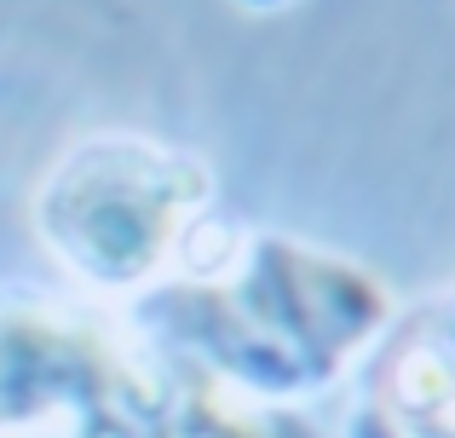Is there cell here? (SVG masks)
I'll use <instances>...</instances> for the list:
<instances>
[{"mask_svg":"<svg viewBox=\"0 0 455 438\" xmlns=\"http://www.w3.org/2000/svg\"><path fill=\"white\" fill-rule=\"evenodd\" d=\"M392 289L369 266L300 236L259 231L225 277H162L139 294V329L185 370L254 398H317L392 329Z\"/></svg>","mask_w":455,"mask_h":438,"instance_id":"6da1fadb","label":"cell"},{"mask_svg":"<svg viewBox=\"0 0 455 438\" xmlns=\"http://www.w3.org/2000/svg\"><path fill=\"white\" fill-rule=\"evenodd\" d=\"M213 203V168L150 133L76 139L35 191L46 254L99 294H145L185 254Z\"/></svg>","mask_w":455,"mask_h":438,"instance_id":"7a4b0ae2","label":"cell"},{"mask_svg":"<svg viewBox=\"0 0 455 438\" xmlns=\"http://www.w3.org/2000/svg\"><path fill=\"white\" fill-rule=\"evenodd\" d=\"M167 381L133 363L110 329L29 294H0V438L64 416L76 438H145Z\"/></svg>","mask_w":455,"mask_h":438,"instance_id":"3957f363","label":"cell"},{"mask_svg":"<svg viewBox=\"0 0 455 438\" xmlns=\"http://www.w3.org/2000/svg\"><path fill=\"white\" fill-rule=\"evenodd\" d=\"M340 438H410V433H403V421L392 416V410L380 404L375 393H369V398H357V404H352V416H346V433H340Z\"/></svg>","mask_w":455,"mask_h":438,"instance_id":"277c9868","label":"cell"},{"mask_svg":"<svg viewBox=\"0 0 455 438\" xmlns=\"http://www.w3.org/2000/svg\"><path fill=\"white\" fill-rule=\"evenodd\" d=\"M427 329L438 335V346L450 352V363H455V300H444L438 312H427Z\"/></svg>","mask_w":455,"mask_h":438,"instance_id":"5b68a950","label":"cell"},{"mask_svg":"<svg viewBox=\"0 0 455 438\" xmlns=\"http://www.w3.org/2000/svg\"><path fill=\"white\" fill-rule=\"evenodd\" d=\"M243 12H283V6H294V0H236Z\"/></svg>","mask_w":455,"mask_h":438,"instance_id":"8992f818","label":"cell"},{"mask_svg":"<svg viewBox=\"0 0 455 438\" xmlns=\"http://www.w3.org/2000/svg\"><path fill=\"white\" fill-rule=\"evenodd\" d=\"M41 438H58V433H41Z\"/></svg>","mask_w":455,"mask_h":438,"instance_id":"52a82bcc","label":"cell"}]
</instances>
